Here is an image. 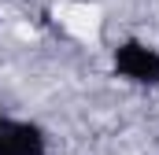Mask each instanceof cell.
<instances>
[{"label": "cell", "instance_id": "cell-2", "mask_svg": "<svg viewBox=\"0 0 159 155\" xmlns=\"http://www.w3.org/2000/svg\"><path fill=\"white\" fill-rule=\"evenodd\" d=\"M0 155H48V137L30 118L0 115Z\"/></svg>", "mask_w": 159, "mask_h": 155}, {"label": "cell", "instance_id": "cell-1", "mask_svg": "<svg viewBox=\"0 0 159 155\" xmlns=\"http://www.w3.org/2000/svg\"><path fill=\"white\" fill-rule=\"evenodd\" d=\"M111 70H115V78L129 81V85L156 89L159 85V48L141 37H126L111 52Z\"/></svg>", "mask_w": 159, "mask_h": 155}]
</instances>
